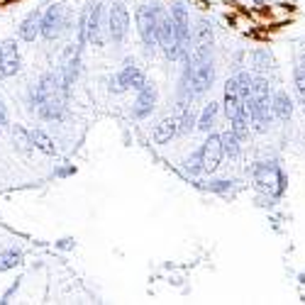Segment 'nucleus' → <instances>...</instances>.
Returning <instances> with one entry per match:
<instances>
[{
    "label": "nucleus",
    "mask_w": 305,
    "mask_h": 305,
    "mask_svg": "<svg viewBox=\"0 0 305 305\" xmlns=\"http://www.w3.org/2000/svg\"><path fill=\"white\" fill-rule=\"evenodd\" d=\"M249 174L254 178V188L264 193L269 200H281L288 188V178H286L284 169L276 161H256L254 166H249Z\"/></svg>",
    "instance_id": "obj_1"
},
{
    "label": "nucleus",
    "mask_w": 305,
    "mask_h": 305,
    "mask_svg": "<svg viewBox=\"0 0 305 305\" xmlns=\"http://www.w3.org/2000/svg\"><path fill=\"white\" fill-rule=\"evenodd\" d=\"M134 22L144 52L154 54V49L159 46V5H137Z\"/></svg>",
    "instance_id": "obj_2"
},
{
    "label": "nucleus",
    "mask_w": 305,
    "mask_h": 305,
    "mask_svg": "<svg viewBox=\"0 0 305 305\" xmlns=\"http://www.w3.org/2000/svg\"><path fill=\"white\" fill-rule=\"evenodd\" d=\"M108 83H110V90H112V93H125V90H134V93H137V90L147 83V78H144L142 68L134 66L130 59H127L125 66H122V71L120 74H115Z\"/></svg>",
    "instance_id": "obj_3"
},
{
    "label": "nucleus",
    "mask_w": 305,
    "mask_h": 305,
    "mask_svg": "<svg viewBox=\"0 0 305 305\" xmlns=\"http://www.w3.org/2000/svg\"><path fill=\"white\" fill-rule=\"evenodd\" d=\"M88 15H86V37L90 46H103L105 42V32L108 27H103L105 22V5L103 3H88Z\"/></svg>",
    "instance_id": "obj_4"
},
{
    "label": "nucleus",
    "mask_w": 305,
    "mask_h": 305,
    "mask_svg": "<svg viewBox=\"0 0 305 305\" xmlns=\"http://www.w3.org/2000/svg\"><path fill=\"white\" fill-rule=\"evenodd\" d=\"M66 25H68V15H66V8L64 5H49L42 15V37L46 42H54L59 39V34L66 30Z\"/></svg>",
    "instance_id": "obj_5"
},
{
    "label": "nucleus",
    "mask_w": 305,
    "mask_h": 305,
    "mask_svg": "<svg viewBox=\"0 0 305 305\" xmlns=\"http://www.w3.org/2000/svg\"><path fill=\"white\" fill-rule=\"evenodd\" d=\"M171 17L176 22V39H178V46H181V56L185 59V56L191 54V44H193V30H191L188 8H185L183 3H176L174 8H171Z\"/></svg>",
    "instance_id": "obj_6"
},
{
    "label": "nucleus",
    "mask_w": 305,
    "mask_h": 305,
    "mask_svg": "<svg viewBox=\"0 0 305 305\" xmlns=\"http://www.w3.org/2000/svg\"><path fill=\"white\" fill-rule=\"evenodd\" d=\"M130 30V12L122 3H112L108 12V37L112 44H122Z\"/></svg>",
    "instance_id": "obj_7"
},
{
    "label": "nucleus",
    "mask_w": 305,
    "mask_h": 305,
    "mask_svg": "<svg viewBox=\"0 0 305 305\" xmlns=\"http://www.w3.org/2000/svg\"><path fill=\"white\" fill-rule=\"evenodd\" d=\"M81 44H71L61 52V61H59V74L64 78V83L68 88L76 83L78 78V71H81Z\"/></svg>",
    "instance_id": "obj_8"
},
{
    "label": "nucleus",
    "mask_w": 305,
    "mask_h": 305,
    "mask_svg": "<svg viewBox=\"0 0 305 305\" xmlns=\"http://www.w3.org/2000/svg\"><path fill=\"white\" fill-rule=\"evenodd\" d=\"M156 100H159V90L152 81H147L139 90H137V98H134V105H132V118L134 120H144L149 118L156 108Z\"/></svg>",
    "instance_id": "obj_9"
},
{
    "label": "nucleus",
    "mask_w": 305,
    "mask_h": 305,
    "mask_svg": "<svg viewBox=\"0 0 305 305\" xmlns=\"http://www.w3.org/2000/svg\"><path fill=\"white\" fill-rule=\"evenodd\" d=\"M203 174H215L220 169V161H222V137L220 134H207V139L203 144Z\"/></svg>",
    "instance_id": "obj_10"
},
{
    "label": "nucleus",
    "mask_w": 305,
    "mask_h": 305,
    "mask_svg": "<svg viewBox=\"0 0 305 305\" xmlns=\"http://www.w3.org/2000/svg\"><path fill=\"white\" fill-rule=\"evenodd\" d=\"M271 110H273V120L278 122H288L293 118V110H295V103L291 98V93L286 90H276L271 98Z\"/></svg>",
    "instance_id": "obj_11"
},
{
    "label": "nucleus",
    "mask_w": 305,
    "mask_h": 305,
    "mask_svg": "<svg viewBox=\"0 0 305 305\" xmlns=\"http://www.w3.org/2000/svg\"><path fill=\"white\" fill-rule=\"evenodd\" d=\"M42 15H44V10H32L25 20H22V25L17 27V34H20V39L22 42H30L32 44L37 37H39V32H42Z\"/></svg>",
    "instance_id": "obj_12"
},
{
    "label": "nucleus",
    "mask_w": 305,
    "mask_h": 305,
    "mask_svg": "<svg viewBox=\"0 0 305 305\" xmlns=\"http://www.w3.org/2000/svg\"><path fill=\"white\" fill-rule=\"evenodd\" d=\"M174 137H178V120H176V115H166V118H161L154 125L152 139L156 144H169Z\"/></svg>",
    "instance_id": "obj_13"
},
{
    "label": "nucleus",
    "mask_w": 305,
    "mask_h": 305,
    "mask_svg": "<svg viewBox=\"0 0 305 305\" xmlns=\"http://www.w3.org/2000/svg\"><path fill=\"white\" fill-rule=\"evenodd\" d=\"M0 49H3V64H5L8 76H15V74L20 71V66H22L20 46H17L15 39H5V42L0 44Z\"/></svg>",
    "instance_id": "obj_14"
},
{
    "label": "nucleus",
    "mask_w": 305,
    "mask_h": 305,
    "mask_svg": "<svg viewBox=\"0 0 305 305\" xmlns=\"http://www.w3.org/2000/svg\"><path fill=\"white\" fill-rule=\"evenodd\" d=\"M12 132V144H15V149L20 154H30L34 149L32 144V130H27V127H22V125H12L10 127Z\"/></svg>",
    "instance_id": "obj_15"
},
{
    "label": "nucleus",
    "mask_w": 305,
    "mask_h": 305,
    "mask_svg": "<svg viewBox=\"0 0 305 305\" xmlns=\"http://www.w3.org/2000/svg\"><path fill=\"white\" fill-rule=\"evenodd\" d=\"M218 115H220V103H207L205 108H203V112H200V118H198L196 130H200V132H205V134H207V132L215 127Z\"/></svg>",
    "instance_id": "obj_16"
},
{
    "label": "nucleus",
    "mask_w": 305,
    "mask_h": 305,
    "mask_svg": "<svg viewBox=\"0 0 305 305\" xmlns=\"http://www.w3.org/2000/svg\"><path fill=\"white\" fill-rule=\"evenodd\" d=\"M32 144H34V149H39V152L46 154V156H56L54 139H52L44 130H32Z\"/></svg>",
    "instance_id": "obj_17"
},
{
    "label": "nucleus",
    "mask_w": 305,
    "mask_h": 305,
    "mask_svg": "<svg viewBox=\"0 0 305 305\" xmlns=\"http://www.w3.org/2000/svg\"><path fill=\"white\" fill-rule=\"evenodd\" d=\"M220 137H222V152H225V156H227V159H237L242 152V139L232 130L222 132Z\"/></svg>",
    "instance_id": "obj_18"
},
{
    "label": "nucleus",
    "mask_w": 305,
    "mask_h": 305,
    "mask_svg": "<svg viewBox=\"0 0 305 305\" xmlns=\"http://www.w3.org/2000/svg\"><path fill=\"white\" fill-rule=\"evenodd\" d=\"M22 264V251L20 249H5L0 251V273L10 271L15 266H20Z\"/></svg>",
    "instance_id": "obj_19"
},
{
    "label": "nucleus",
    "mask_w": 305,
    "mask_h": 305,
    "mask_svg": "<svg viewBox=\"0 0 305 305\" xmlns=\"http://www.w3.org/2000/svg\"><path fill=\"white\" fill-rule=\"evenodd\" d=\"M183 171L188 176H200L203 174V147H198L196 152L183 161Z\"/></svg>",
    "instance_id": "obj_20"
},
{
    "label": "nucleus",
    "mask_w": 305,
    "mask_h": 305,
    "mask_svg": "<svg viewBox=\"0 0 305 305\" xmlns=\"http://www.w3.org/2000/svg\"><path fill=\"white\" fill-rule=\"evenodd\" d=\"M251 64H254V68H256L262 76H266V71H273V59L266 49L254 52V54H251Z\"/></svg>",
    "instance_id": "obj_21"
},
{
    "label": "nucleus",
    "mask_w": 305,
    "mask_h": 305,
    "mask_svg": "<svg viewBox=\"0 0 305 305\" xmlns=\"http://www.w3.org/2000/svg\"><path fill=\"white\" fill-rule=\"evenodd\" d=\"M232 183H234V181H227V178H220V181H207V183L203 185V188H205V191H210V193H218V196H225V193H227L229 188H232Z\"/></svg>",
    "instance_id": "obj_22"
},
{
    "label": "nucleus",
    "mask_w": 305,
    "mask_h": 305,
    "mask_svg": "<svg viewBox=\"0 0 305 305\" xmlns=\"http://www.w3.org/2000/svg\"><path fill=\"white\" fill-rule=\"evenodd\" d=\"M293 86H295L298 98L305 100V71H303V66H300V64L293 68Z\"/></svg>",
    "instance_id": "obj_23"
},
{
    "label": "nucleus",
    "mask_w": 305,
    "mask_h": 305,
    "mask_svg": "<svg viewBox=\"0 0 305 305\" xmlns=\"http://www.w3.org/2000/svg\"><path fill=\"white\" fill-rule=\"evenodd\" d=\"M8 127V108H5V103L0 100V132Z\"/></svg>",
    "instance_id": "obj_24"
},
{
    "label": "nucleus",
    "mask_w": 305,
    "mask_h": 305,
    "mask_svg": "<svg viewBox=\"0 0 305 305\" xmlns=\"http://www.w3.org/2000/svg\"><path fill=\"white\" fill-rule=\"evenodd\" d=\"M17 288H20V281H17V284H12L10 288H8V291H5V295H3V298H0V303H8V300H10V295L15 293V291H17Z\"/></svg>",
    "instance_id": "obj_25"
},
{
    "label": "nucleus",
    "mask_w": 305,
    "mask_h": 305,
    "mask_svg": "<svg viewBox=\"0 0 305 305\" xmlns=\"http://www.w3.org/2000/svg\"><path fill=\"white\" fill-rule=\"evenodd\" d=\"M8 78V71H5V64H3V49H0V81Z\"/></svg>",
    "instance_id": "obj_26"
},
{
    "label": "nucleus",
    "mask_w": 305,
    "mask_h": 305,
    "mask_svg": "<svg viewBox=\"0 0 305 305\" xmlns=\"http://www.w3.org/2000/svg\"><path fill=\"white\" fill-rule=\"evenodd\" d=\"M298 281H300V284H305V273H300V276H298Z\"/></svg>",
    "instance_id": "obj_27"
},
{
    "label": "nucleus",
    "mask_w": 305,
    "mask_h": 305,
    "mask_svg": "<svg viewBox=\"0 0 305 305\" xmlns=\"http://www.w3.org/2000/svg\"><path fill=\"white\" fill-rule=\"evenodd\" d=\"M300 108H303V112H305V100H300Z\"/></svg>",
    "instance_id": "obj_28"
},
{
    "label": "nucleus",
    "mask_w": 305,
    "mask_h": 305,
    "mask_svg": "<svg viewBox=\"0 0 305 305\" xmlns=\"http://www.w3.org/2000/svg\"><path fill=\"white\" fill-rule=\"evenodd\" d=\"M254 3H259V5H262V3H266V0H254Z\"/></svg>",
    "instance_id": "obj_29"
}]
</instances>
